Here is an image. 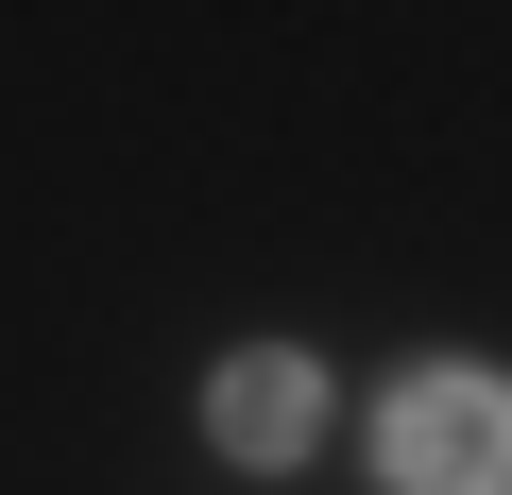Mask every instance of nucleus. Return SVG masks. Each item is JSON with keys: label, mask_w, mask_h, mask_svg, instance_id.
Masks as SVG:
<instances>
[{"label": "nucleus", "mask_w": 512, "mask_h": 495, "mask_svg": "<svg viewBox=\"0 0 512 495\" xmlns=\"http://www.w3.org/2000/svg\"><path fill=\"white\" fill-rule=\"evenodd\" d=\"M376 495H512V376L495 359H410L376 393Z\"/></svg>", "instance_id": "nucleus-1"}, {"label": "nucleus", "mask_w": 512, "mask_h": 495, "mask_svg": "<svg viewBox=\"0 0 512 495\" xmlns=\"http://www.w3.org/2000/svg\"><path fill=\"white\" fill-rule=\"evenodd\" d=\"M205 444H222L239 478H291V461L325 444V359H308V342H239V359H205Z\"/></svg>", "instance_id": "nucleus-2"}]
</instances>
